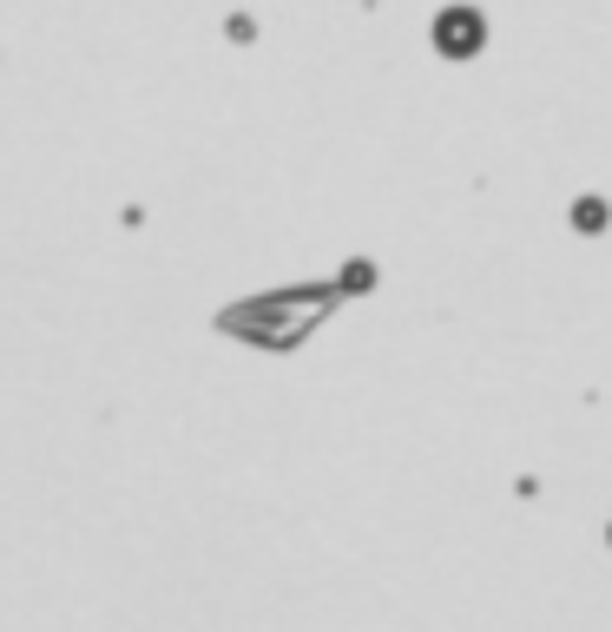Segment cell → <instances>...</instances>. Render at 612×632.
<instances>
[{
	"label": "cell",
	"instance_id": "1",
	"mask_svg": "<svg viewBox=\"0 0 612 632\" xmlns=\"http://www.w3.org/2000/svg\"><path fill=\"white\" fill-rule=\"evenodd\" d=\"M435 33H442V46H448L455 59L481 46V20H475V13H461V7H455V13H442V26H435Z\"/></svg>",
	"mask_w": 612,
	"mask_h": 632
}]
</instances>
